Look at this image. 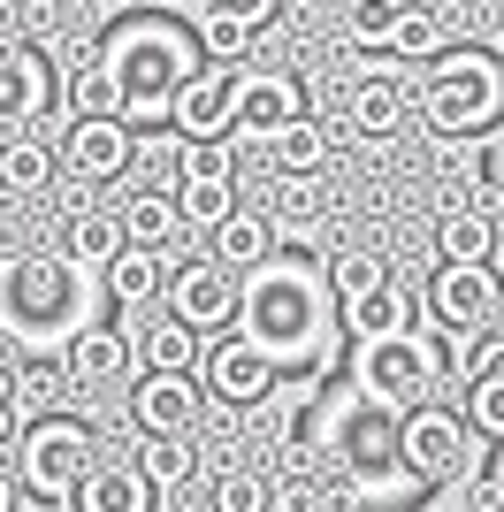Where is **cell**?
Instances as JSON below:
<instances>
[{
    "label": "cell",
    "mask_w": 504,
    "mask_h": 512,
    "mask_svg": "<svg viewBox=\"0 0 504 512\" xmlns=\"http://www.w3.org/2000/svg\"><path fill=\"white\" fill-rule=\"evenodd\" d=\"M199 375H207V390L222 406H260L275 390V352L252 344V337H214L207 360H199Z\"/></svg>",
    "instance_id": "obj_10"
},
{
    "label": "cell",
    "mask_w": 504,
    "mask_h": 512,
    "mask_svg": "<svg viewBox=\"0 0 504 512\" xmlns=\"http://www.w3.org/2000/svg\"><path fill=\"white\" fill-rule=\"evenodd\" d=\"M321 207H329V192H321V169H275V192H268V222L283 230H306V222H321Z\"/></svg>",
    "instance_id": "obj_26"
},
{
    "label": "cell",
    "mask_w": 504,
    "mask_h": 512,
    "mask_svg": "<svg viewBox=\"0 0 504 512\" xmlns=\"http://www.w3.org/2000/svg\"><path fill=\"white\" fill-rule=\"evenodd\" d=\"M443 46H451V23H443L428 0H405L398 23H390V54H398V62H428Z\"/></svg>",
    "instance_id": "obj_28"
},
{
    "label": "cell",
    "mask_w": 504,
    "mask_h": 512,
    "mask_svg": "<svg viewBox=\"0 0 504 512\" xmlns=\"http://www.w3.org/2000/svg\"><path fill=\"white\" fill-rule=\"evenodd\" d=\"M489 62H497V92H504V39H497V46H489Z\"/></svg>",
    "instance_id": "obj_44"
},
{
    "label": "cell",
    "mask_w": 504,
    "mask_h": 512,
    "mask_svg": "<svg viewBox=\"0 0 504 512\" xmlns=\"http://www.w3.org/2000/svg\"><path fill=\"white\" fill-rule=\"evenodd\" d=\"M168 314L191 321L199 337L207 329H222V321H237V268H222V260H176V276H168Z\"/></svg>",
    "instance_id": "obj_8"
},
{
    "label": "cell",
    "mask_w": 504,
    "mask_h": 512,
    "mask_svg": "<svg viewBox=\"0 0 504 512\" xmlns=\"http://www.w3.org/2000/svg\"><path fill=\"white\" fill-rule=\"evenodd\" d=\"M184 184H237V146L230 130H207V138H184Z\"/></svg>",
    "instance_id": "obj_32"
},
{
    "label": "cell",
    "mask_w": 504,
    "mask_h": 512,
    "mask_svg": "<svg viewBox=\"0 0 504 512\" xmlns=\"http://www.w3.org/2000/svg\"><path fill=\"white\" fill-rule=\"evenodd\" d=\"M405 107H413V92H405L398 69H367V77H352L344 115H352V130H367V138H390V130H405Z\"/></svg>",
    "instance_id": "obj_18"
},
{
    "label": "cell",
    "mask_w": 504,
    "mask_h": 512,
    "mask_svg": "<svg viewBox=\"0 0 504 512\" xmlns=\"http://www.w3.org/2000/svg\"><path fill=\"white\" fill-rule=\"evenodd\" d=\"M123 245H130V237H123V214H115V207H77L62 222V253L77 260V268H107Z\"/></svg>",
    "instance_id": "obj_21"
},
{
    "label": "cell",
    "mask_w": 504,
    "mask_h": 512,
    "mask_svg": "<svg viewBox=\"0 0 504 512\" xmlns=\"http://www.w3.org/2000/svg\"><path fill=\"white\" fill-rule=\"evenodd\" d=\"M428 314L451 337H482L489 321H497V276H489V260H443L436 283H428Z\"/></svg>",
    "instance_id": "obj_7"
},
{
    "label": "cell",
    "mask_w": 504,
    "mask_h": 512,
    "mask_svg": "<svg viewBox=\"0 0 504 512\" xmlns=\"http://www.w3.org/2000/svg\"><path fill=\"white\" fill-rule=\"evenodd\" d=\"M130 360H138V344H130L123 329H100V321H77V329H69V383L77 390H115L130 375Z\"/></svg>",
    "instance_id": "obj_15"
},
{
    "label": "cell",
    "mask_w": 504,
    "mask_h": 512,
    "mask_svg": "<svg viewBox=\"0 0 504 512\" xmlns=\"http://www.w3.org/2000/svg\"><path fill=\"white\" fill-rule=\"evenodd\" d=\"M413 321H420V299L405 291L398 276H382L367 299L344 306V329H352V337H390V329H413Z\"/></svg>",
    "instance_id": "obj_22"
},
{
    "label": "cell",
    "mask_w": 504,
    "mask_h": 512,
    "mask_svg": "<svg viewBox=\"0 0 504 512\" xmlns=\"http://www.w3.org/2000/svg\"><path fill=\"white\" fill-rule=\"evenodd\" d=\"M489 490H497V505H504V451H497V467H489Z\"/></svg>",
    "instance_id": "obj_43"
},
{
    "label": "cell",
    "mask_w": 504,
    "mask_h": 512,
    "mask_svg": "<svg viewBox=\"0 0 504 512\" xmlns=\"http://www.w3.org/2000/svg\"><path fill=\"white\" fill-rule=\"evenodd\" d=\"M214 16H237V23H252V31H268L275 23V0H207Z\"/></svg>",
    "instance_id": "obj_39"
},
{
    "label": "cell",
    "mask_w": 504,
    "mask_h": 512,
    "mask_svg": "<svg viewBox=\"0 0 504 512\" xmlns=\"http://www.w3.org/2000/svg\"><path fill=\"white\" fill-rule=\"evenodd\" d=\"M54 176H62V153L46 146L39 130H8V138H0V192H46V184H54Z\"/></svg>",
    "instance_id": "obj_20"
},
{
    "label": "cell",
    "mask_w": 504,
    "mask_h": 512,
    "mask_svg": "<svg viewBox=\"0 0 504 512\" xmlns=\"http://www.w3.org/2000/svg\"><path fill=\"white\" fill-rule=\"evenodd\" d=\"M115 214H123V237H130V245H176V230H184L176 192H130Z\"/></svg>",
    "instance_id": "obj_27"
},
{
    "label": "cell",
    "mask_w": 504,
    "mask_h": 512,
    "mask_svg": "<svg viewBox=\"0 0 504 512\" xmlns=\"http://www.w3.org/2000/svg\"><path fill=\"white\" fill-rule=\"evenodd\" d=\"M130 153H138V138L123 115H77V130L62 138V169L77 184H115L130 169Z\"/></svg>",
    "instance_id": "obj_11"
},
{
    "label": "cell",
    "mask_w": 504,
    "mask_h": 512,
    "mask_svg": "<svg viewBox=\"0 0 504 512\" xmlns=\"http://www.w3.org/2000/svg\"><path fill=\"white\" fill-rule=\"evenodd\" d=\"M382 276H390V260H382V253H344V260L329 268V299H336V306H352V299H367Z\"/></svg>",
    "instance_id": "obj_34"
},
{
    "label": "cell",
    "mask_w": 504,
    "mask_h": 512,
    "mask_svg": "<svg viewBox=\"0 0 504 512\" xmlns=\"http://www.w3.org/2000/svg\"><path fill=\"white\" fill-rule=\"evenodd\" d=\"M466 505H474V512H497V490H489V474H482V482H466Z\"/></svg>",
    "instance_id": "obj_41"
},
{
    "label": "cell",
    "mask_w": 504,
    "mask_h": 512,
    "mask_svg": "<svg viewBox=\"0 0 504 512\" xmlns=\"http://www.w3.org/2000/svg\"><path fill=\"white\" fill-rule=\"evenodd\" d=\"M497 169H504V138H497Z\"/></svg>",
    "instance_id": "obj_48"
},
{
    "label": "cell",
    "mask_w": 504,
    "mask_h": 512,
    "mask_svg": "<svg viewBox=\"0 0 504 512\" xmlns=\"http://www.w3.org/2000/svg\"><path fill=\"white\" fill-rule=\"evenodd\" d=\"M237 207V184H184L176 192V214H184V230H214L222 214Z\"/></svg>",
    "instance_id": "obj_36"
},
{
    "label": "cell",
    "mask_w": 504,
    "mask_h": 512,
    "mask_svg": "<svg viewBox=\"0 0 504 512\" xmlns=\"http://www.w3.org/2000/svg\"><path fill=\"white\" fill-rule=\"evenodd\" d=\"M8 505H16V482H8V474H0V512H8Z\"/></svg>",
    "instance_id": "obj_45"
},
{
    "label": "cell",
    "mask_w": 504,
    "mask_h": 512,
    "mask_svg": "<svg viewBox=\"0 0 504 512\" xmlns=\"http://www.w3.org/2000/svg\"><path fill=\"white\" fill-rule=\"evenodd\" d=\"M130 421H138V436L199 428V390H191V367H146V375L130 383Z\"/></svg>",
    "instance_id": "obj_14"
},
{
    "label": "cell",
    "mask_w": 504,
    "mask_h": 512,
    "mask_svg": "<svg viewBox=\"0 0 504 512\" xmlns=\"http://www.w3.org/2000/svg\"><path fill=\"white\" fill-rule=\"evenodd\" d=\"M398 467H405V482H451L466 467V421L451 406L420 398L413 413H398Z\"/></svg>",
    "instance_id": "obj_6"
},
{
    "label": "cell",
    "mask_w": 504,
    "mask_h": 512,
    "mask_svg": "<svg viewBox=\"0 0 504 512\" xmlns=\"http://www.w3.org/2000/svg\"><path fill=\"white\" fill-rule=\"evenodd\" d=\"M252 39H260V31H252V23H237V16H199V54H207V62H245L252 54Z\"/></svg>",
    "instance_id": "obj_35"
},
{
    "label": "cell",
    "mask_w": 504,
    "mask_h": 512,
    "mask_svg": "<svg viewBox=\"0 0 504 512\" xmlns=\"http://www.w3.org/2000/svg\"><path fill=\"white\" fill-rule=\"evenodd\" d=\"M69 505H84V512H146L153 505V482L138 467H107V459H92V467L77 474Z\"/></svg>",
    "instance_id": "obj_19"
},
{
    "label": "cell",
    "mask_w": 504,
    "mask_h": 512,
    "mask_svg": "<svg viewBox=\"0 0 504 512\" xmlns=\"http://www.w3.org/2000/svg\"><path fill=\"white\" fill-rule=\"evenodd\" d=\"M92 459H100V436L77 413H31L23 421V490L39 505H69V490Z\"/></svg>",
    "instance_id": "obj_4"
},
{
    "label": "cell",
    "mask_w": 504,
    "mask_h": 512,
    "mask_svg": "<svg viewBox=\"0 0 504 512\" xmlns=\"http://www.w3.org/2000/svg\"><path fill=\"white\" fill-rule=\"evenodd\" d=\"M237 115V62H199L184 85L168 92V123L184 138H207V130H230Z\"/></svg>",
    "instance_id": "obj_12"
},
{
    "label": "cell",
    "mask_w": 504,
    "mask_h": 512,
    "mask_svg": "<svg viewBox=\"0 0 504 512\" xmlns=\"http://www.w3.org/2000/svg\"><path fill=\"white\" fill-rule=\"evenodd\" d=\"M62 100H69V115H123V85H115V69H107L100 54H84V62L69 69Z\"/></svg>",
    "instance_id": "obj_29"
},
{
    "label": "cell",
    "mask_w": 504,
    "mask_h": 512,
    "mask_svg": "<svg viewBox=\"0 0 504 512\" xmlns=\"http://www.w3.org/2000/svg\"><path fill=\"white\" fill-rule=\"evenodd\" d=\"M497 314H504V283H497Z\"/></svg>",
    "instance_id": "obj_47"
},
{
    "label": "cell",
    "mask_w": 504,
    "mask_h": 512,
    "mask_svg": "<svg viewBox=\"0 0 504 512\" xmlns=\"http://www.w3.org/2000/svg\"><path fill=\"white\" fill-rule=\"evenodd\" d=\"M344 8V46L359 54H390V23H398L405 0H336Z\"/></svg>",
    "instance_id": "obj_31"
},
{
    "label": "cell",
    "mask_w": 504,
    "mask_h": 512,
    "mask_svg": "<svg viewBox=\"0 0 504 512\" xmlns=\"http://www.w3.org/2000/svg\"><path fill=\"white\" fill-rule=\"evenodd\" d=\"M8 398H16V421H31V413H54V398H62V390H54V375H23Z\"/></svg>",
    "instance_id": "obj_38"
},
{
    "label": "cell",
    "mask_w": 504,
    "mask_h": 512,
    "mask_svg": "<svg viewBox=\"0 0 504 512\" xmlns=\"http://www.w3.org/2000/svg\"><path fill=\"white\" fill-rule=\"evenodd\" d=\"M207 237H214V260H222V268H237V276H245L252 260L275 253V222H268V214H252V207H230Z\"/></svg>",
    "instance_id": "obj_23"
},
{
    "label": "cell",
    "mask_w": 504,
    "mask_h": 512,
    "mask_svg": "<svg viewBox=\"0 0 504 512\" xmlns=\"http://www.w3.org/2000/svg\"><path fill=\"white\" fill-rule=\"evenodd\" d=\"M16 436V398H0V444Z\"/></svg>",
    "instance_id": "obj_42"
},
{
    "label": "cell",
    "mask_w": 504,
    "mask_h": 512,
    "mask_svg": "<svg viewBox=\"0 0 504 512\" xmlns=\"http://www.w3.org/2000/svg\"><path fill=\"white\" fill-rule=\"evenodd\" d=\"M138 474L153 482V497H176L199 474V451H191V428H168V436H146V451H138Z\"/></svg>",
    "instance_id": "obj_24"
},
{
    "label": "cell",
    "mask_w": 504,
    "mask_h": 512,
    "mask_svg": "<svg viewBox=\"0 0 504 512\" xmlns=\"http://www.w3.org/2000/svg\"><path fill=\"white\" fill-rule=\"evenodd\" d=\"M100 62L115 69V85H123V123H161V115H168V92L199 69V46H191L176 23L138 16V23H123V31L107 39Z\"/></svg>",
    "instance_id": "obj_2"
},
{
    "label": "cell",
    "mask_w": 504,
    "mask_h": 512,
    "mask_svg": "<svg viewBox=\"0 0 504 512\" xmlns=\"http://www.w3.org/2000/svg\"><path fill=\"white\" fill-rule=\"evenodd\" d=\"M8 390H16V375H8V367H0V398H8Z\"/></svg>",
    "instance_id": "obj_46"
},
{
    "label": "cell",
    "mask_w": 504,
    "mask_h": 512,
    "mask_svg": "<svg viewBox=\"0 0 504 512\" xmlns=\"http://www.w3.org/2000/svg\"><path fill=\"white\" fill-rule=\"evenodd\" d=\"M77 306V260L69 253H31L16 260V283H8V321H16V337H62L54 321H69Z\"/></svg>",
    "instance_id": "obj_5"
},
{
    "label": "cell",
    "mask_w": 504,
    "mask_h": 512,
    "mask_svg": "<svg viewBox=\"0 0 504 512\" xmlns=\"http://www.w3.org/2000/svg\"><path fill=\"white\" fill-rule=\"evenodd\" d=\"M138 360L146 367H199V329H191V321H153L146 337H138Z\"/></svg>",
    "instance_id": "obj_33"
},
{
    "label": "cell",
    "mask_w": 504,
    "mask_h": 512,
    "mask_svg": "<svg viewBox=\"0 0 504 512\" xmlns=\"http://www.w3.org/2000/svg\"><path fill=\"white\" fill-rule=\"evenodd\" d=\"M268 153H275V169H329V153H336V138L314 123V115H291V123L268 138Z\"/></svg>",
    "instance_id": "obj_30"
},
{
    "label": "cell",
    "mask_w": 504,
    "mask_h": 512,
    "mask_svg": "<svg viewBox=\"0 0 504 512\" xmlns=\"http://www.w3.org/2000/svg\"><path fill=\"white\" fill-rule=\"evenodd\" d=\"M306 115V85H298L291 69H245L237 77V115H230V138H252V146H268L275 130Z\"/></svg>",
    "instance_id": "obj_9"
},
{
    "label": "cell",
    "mask_w": 504,
    "mask_h": 512,
    "mask_svg": "<svg viewBox=\"0 0 504 512\" xmlns=\"http://www.w3.org/2000/svg\"><path fill=\"white\" fill-rule=\"evenodd\" d=\"M268 505H275V512H306V505H314V482H306V474H291V482H268Z\"/></svg>",
    "instance_id": "obj_40"
},
{
    "label": "cell",
    "mask_w": 504,
    "mask_h": 512,
    "mask_svg": "<svg viewBox=\"0 0 504 512\" xmlns=\"http://www.w3.org/2000/svg\"><path fill=\"white\" fill-rule=\"evenodd\" d=\"M436 253L443 260H489V253H497V222H489L482 207H466V199H459V207H443L436 214Z\"/></svg>",
    "instance_id": "obj_25"
},
{
    "label": "cell",
    "mask_w": 504,
    "mask_h": 512,
    "mask_svg": "<svg viewBox=\"0 0 504 512\" xmlns=\"http://www.w3.org/2000/svg\"><path fill=\"white\" fill-rule=\"evenodd\" d=\"M504 107V92H497V62L489 54H428V85H420V115H428V130L436 138H474V130L489 123Z\"/></svg>",
    "instance_id": "obj_3"
},
{
    "label": "cell",
    "mask_w": 504,
    "mask_h": 512,
    "mask_svg": "<svg viewBox=\"0 0 504 512\" xmlns=\"http://www.w3.org/2000/svg\"><path fill=\"white\" fill-rule=\"evenodd\" d=\"M54 107V69L39 46H0V138L8 130H39V115Z\"/></svg>",
    "instance_id": "obj_13"
},
{
    "label": "cell",
    "mask_w": 504,
    "mask_h": 512,
    "mask_svg": "<svg viewBox=\"0 0 504 512\" xmlns=\"http://www.w3.org/2000/svg\"><path fill=\"white\" fill-rule=\"evenodd\" d=\"M100 276H107V291H115V306H153L168 291V276H176V253H168V245H123Z\"/></svg>",
    "instance_id": "obj_17"
},
{
    "label": "cell",
    "mask_w": 504,
    "mask_h": 512,
    "mask_svg": "<svg viewBox=\"0 0 504 512\" xmlns=\"http://www.w3.org/2000/svg\"><path fill=\"white\" fill-rule=\"evenodd\" d=\"M459 367H466V428L504 444V337H474Z\"/></svg>",
    "instance_id": "obj_16"
},
{
    "label": "cell",
    "mask_w": 504,
    "mask_h": 512,
    "mask_svg": "<svg viewBox=\"0 0 504 512\" xmlns=\"http://www.w3.org/2000/svg\"><path fill=\"white\" fill-rule=\"evenodd\" d=\"M252 283H237V321L252 344H268L275 360H306L329 337V291L314 283L306 260H252Z\"/></svg>",
    "instance_id": "obj_1"
},
{
    "label": "cell",
    "mask_w": 504,
    "mask_h": 512,
    "mask_svg": "<svg viewBox=\"0 0 504 512\" xmlns=\"http://www.w3.org/2000/svg\"><path fill=\"white\" fill-rule=\"evenodd\" d=\"M268 505V482L260 474H222L214 482V512H260Z\"/></svg>",
    "instance_id": "obj_37"
}]
</instances>
